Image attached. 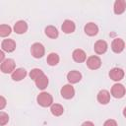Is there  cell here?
Returning a JSON list of instances; mask_svg holds the SVG:
<instances>
[{
  "label": "cell",
  "mask_w": 126,
  "mask_h": 126,
  "mask_svg": "<svg viewBox=\"0 0 126 126\" xmlns=\"http://www.w3.org/2000/svg\"><path fill=\"white\" fill-rule=\"evenodd\" d=\"M37 103L42 107H48L53 104V97L47 92H41L36 97Z\"/></svg>",
  "instance_id": "1"
},
{
  "label": "cell",
  "mask_w": 126,
  "mask_h": 126,
  "mask_svg": "<svg viewBox=\"0 0 126 126\" xmlns=\"http://www.w3.org/2000/svg\"><path fill=\"white\" fill-rule=\"evenodd\" d=\"M16 64H15V61L11 58H8V59H5L1 65H0V69L2 71V73H5V74H9V73H13L16 69Z\"/></svg>",
  "instance_id": "2"
},
{
  "label": "cell",
  "mask_w": 126,
  "mask_h": 126,
  "mask_svg": "<svg viewBox=\"0 0 126 126\" xmlns=\"http://www.w3.org/2000/svg\"><path fill=\"white\" fill-rule=\"evenodd\" d=\"M31 53L34 58H41L45 53L44 46L40 42H34L31 47Z\"/></svg>",
  "instance_id": "3"
},
{
  "label": "cell",
  "mask_w": 126,
  "mask_h": 126,
  "mask_svg": "<svg viewBox=\"0 0 126 126\" xmlns=\"http://www.w3.org/2000/svg\"><path fill=\"white\" fill-rule=\"evenodd\" d=\"M126 94V90H125V87L122 85V84H119V83H116L112 86L111 88V95L115 98H121L125 95Z\"/></svg>",
  "instance_id": "4"
},
{
  "label": "cell",
  "mask_w": 126,
  "mask_h": 126,
  "mask_svg": "<svg viewBox=\"0 0 126 126\" xmlns=\"http://www.w3.org/2000/svg\"><path fill=\"white\" fill-rule=\"evenodd\" d=\"M86 64H87L89 69H91V70H97L101 66V59L98 56H96V55H92V56H90L87 59Z\"/></svg>",
  "instance_id": "5"
},
{
  "label": "cell",
  "mask_w": 126,
  "mask_h": 126,
  "mask_svg": "<svg viewBox=\"0 0 126 126\" xmlns=\"http://www.w3.org/2000/svg\"><path fill=\"white\" fill-rule=\"evenodd\" d=\"M60 94H61V96L65 99H71L74 97L75 95V90L73 88L72 85L68 84V85H65L61 88V91H60Z\"/></svg>",
  "instance_id": "6"
},
{
  "label": "cell",
  "mask_w": 126,
  "mask_h": 126,
  "mask_svg": "<svg viewBox=\"0 0 126 126\" xmlns=\"http://www.w3.org/2000/svg\"><path fill=\"white\" fill-rule=\"evenodd\" d=\"M108 76L111 80L115 81V82H119L121 81L123 78H124V71L121 69V68H112L109 73H108Z\"/></svg>",
  "instance_id": "7"
},
{
  "label": "cell",
  "mask_w": 126,
  "mask_h": 126,
  "mask_svg": "<svg viewBox=\"0 0 126 126\" xmlns=\"http://www.w3.org/2000/svg\"><path fill=\"white\" fill-rule=\"evenodd\" d=\"M1 48L5 52H8V53L13 52L16 48V42L13 39H10V38L3 39L2 42H1Z\"/></svg>",
  "instance_id": "8"
},
{
  "label": "cell",
  "mask_w": 126,
  "mask_h": 126,
  "mask_svg": "<svg viewBox=\"0 0 126 126\" xmlns=\"http://www.w3.org/2000/svg\"><path fill=\"white\" fill-rule=\"evenodd\" d=\"M125 48V42L122 38H115L111 43V49L114 53H121Z\"/></svg>",
  "instance_id": "9"
},
{
  "label": "cell",
  "mask_w": 126,
  "mask_h": 126,
  "mask_svg": "<svg viewBox=\"0 0 126 126\" xmlns=\"http://www.w3.org/2000/svg\"><path fill=\"white\" fill-rule=\"evenodd\" d=\"M84 31H85V33L88 34L89 36H94L98 33V27L96 24L91 22V23H88L85 25Z\"/></svg>",
  "instance_id": "10"
},
{
  "label": "cell",
  "mask_w": 126,
  "mask_h": 126,
  "mask_svg": "<svg viewBox=\"0 0 126 126\" xmlns=\"http://www.w3.org/2000/svg\"><path fill=\"white\" fill-rule=\"evenodd\" d=\"M72 57H73V60L75 62H78V63H82V62H85L86 59H87V54L86 52L83 50V49H75L72 53Z\"/></svg>",
  "instance_id": "11"
},
{
  "label": "cell",
  "mask_w": 126,
  "mask_h": 126,
  "mask_svg": "<svg viewBox=\"0 0 126 126\" xmlns=\"http://www.w3.org/2000/svg\"><path fill=\"white\" fill-rule=\"evenodd\" d=\"M67 80L70 84H77L82 80V74L77 70H72L67 74Z\"/></svg>",
  "instance_id": "12"
},
{
  "label": "cell",
  "mask_w": 126,
  "mask_h": 126,
  "mask_svg": "<svg viewBox=\"0 0 126 126\" xmlns=\"http://www.w3.org/2000/svg\"><path fill=\"white\" fill-rule=\"evenodd\" d=\"M107 43L105 40H102V39H99L97 40L94 45V52L96 54H103L106 52L107 50Z\"/></svg>",
  "instance_id": "13"
},
{
  "label": "cell",
  "mask_w": 126,
  "mask_h": 126,
  "mask_svg": "<svg viewBox=\"0 0 126 126\" xmlns=\"http://www.w3.org/2000/svg\"><path fill=\"white\" fill-rule=\"evenodd\" d=\"M97 101L100 104H107L110 101V93L107 90H101L97 94Z\"/></svg>",
  "instance_id": "14"
},
{
  "label": "cell",
  "mask_w": 126,
  "mask_h": 126,
  "mask_svg": "<svg viewBox=\"0 0 126 126\" xmlns=\"http://www.w3.org/2000/svg\"><path fill=\"white\" fill-rule=\"evenodd\" d=\"M75 29H76V26L74 22L71 20H65L61 26V30L65 33H72L75 32Z\"/></svg>",
  "instance_id": "15"
},
{
  "label": "cell",
  "mask_w": 126,
  "mask_h": 126,
  "mask_svg": "<svg viewBox=\"0 0 126 126\" xmlns=\"http://www.w3.org/2000/svg\"><path fill=\"white\" fill-rule=\"evenodd\" d=\"M27 76V71L24 68H17L12 74H11V78L13 81L19 82L22 81L23 79H25V77Z\"/></svg>",
  "instance_id": "16"
},
{
  "label": "cell",
  "mask_w": 126,
  "mask_h": 126,
  "mask_svg": "<svg viewBox=\"0 0 126 126\" xmlns=\"http://www.w3.org/2000/svg\"><path fill=\"white\" fill-rule=\"evenodd\" d=\"M113 10H114V13L116 15L123 14L125 12V10H126V1H124V0H116L114 2Z\"/></svg>",
  "instance_id": "17"
},
{
  "label": "cell",
  "mask_w": 126,
  "mask_h": 126,
  "mask_svg": "<svg viewBox=\"0 0 126 126\" xmlns=\"http://www.w3.org/2000/svg\"><path fill=\"white\" fill-rule=\"evenodd\" d=\"M28 31V24L25 21H18L14 25V32L18 34H23Z\"/></svg>",
  "instance_id": "18"
},
{
  "label": "cell",
  "mask_w": 126,
  "mask_h": 126,
  "mask_svg": "<svg viewBox=\"0 0 126 126\" xmlns=\"http://www.w3.org/2000/svg\"><path fill=\"white\" fill-rule=\"evenodd\" d=\"M44 33L46 36H48L50 38H56V37H58V34H59L57 29L54 26H47L44 30Z\"/></svg>",
  "instance_id": "19"
},
{
  "label": "cell",
  "mask_w": 126,
  "mask_h": 126,
  "mask_svg": "<svg viewBox=\"0 0 126 126\" xmlns=\"http://www.w3.org/2000/svg\"><path fill=\"white\" fill-rule=\"evenodd\" d=\"M48 83H49V81H48L47 76L43 74L40 78H38V79L35 81V86H36L39 90H44V89L48 86Z\"/></svg>",
  "instance_id": "20"
},
{
  "label": "cell",
  "mask_w": 126,
  "mask_h": 126,
  "mask_svg": "<svg viewBox=\"0 0 126 126\" xmlns=\"http://www.w3.org/2000/svg\"><path fill=\"white\" fill-rule=\"evenodd\" d=\"M50 111L54 116H61L64 112V107L59 103H53L50 106Z\"/></svg>",
  "instance_id": "21"
},
{
  "label": "cell",
  "mask_w": 126,
  "mask_h": 126,
  "mask_svg": "<svg viewBox=\"0 0 126 126\" xmlns=\"http://www.w3.org/2000/svg\"><path fill=\"white\" fill-rule=\"evenodd\" d=\"M59 60H60V58H59L58 54L55 52H51L50 54H48V56L46 58V62L50 66H56L59 63Z\"/></svg>",
  "instance_id": "22"
},
{
  "label": "cell",
  "mask_w": 126,
  "mask_h": 126,
  "mask_svg": "<svg viewBox=\"0 0 126 126\" xmlns=\"http://www.w3.org/2000/svg\"><path fill=\"white\" fill-rule=\"evenodd\" d=\"M12 29L9 25H1L0 26V36L1 37H7L11 34Z\"/></svg>",
  "instance_id": "23"
},
{
  "label": "cell",
  "mask_w": 126,
  "mask_h": 126,
  "mask_svg": "<svg viewBox=\"0 0 126 126\" xmlns=\"http://www.w3.org/2000/svg\"><path fill=\"white\" fill-rule=\"evenodd\" d=\"M43 74H44V73H43L42 70H40V69H38V68H34V69L31 70V72H30L29 75H30V78L35 82V81H36L38 78H40Z\"/></svg>",
  "instance_id": "24"
},
{
  "label": "cell",
  "mask_w": 126,
  "mask_h": 126,
  "mask_svg": "<svg viewBox=\"0 0 126 126\" xmlns=\"http://www.w3.org/2000/svg\"><path fill=\"white\" fill-rule=\"evenodd\" d=\"M8 121H9L8 114L5 113V112H3V111H1L0 112V125L1 126H4V125H6L8 123Z\"/></svg>",
  "instance_id": "25"
},
{
  "label": "cell",
  "mask_w": 126,
  "mask_h": 126,
  "mask_svg": "<svg viewBox=\"0 0 126 126\" xmlns=\"http://www.w3.org/2000/svg\"><path fill=\"white\" fill-rule=\"evenodd\" d=\"M103 126H118V125H117L116 120H114V119H107V120L104 121Z\"/></svg>",
  "instance_id": "26"
},
{
  "label": "cell",
  "mask_w": 126,
  "mask_h": 126,
  "mask_svg": "<svg viewBox=\"0 0 126 126\" xmlns=\"http://www.w3.org/2000/svg\"><path fill=\"white\" fill-rule=\"evenodd\" d=\"M0 99H1V103H0V109L2 110V109L5 107V105H6V99H5V97H4L3 95L0 97Z\"/></svg>",
  "instance_id": "27"
},
{
  "label": "cell",
  "mask_w": 126,
  "mask_h": 126,
  "mask_svg": "<svg viewBox=\"0 0 126 126\" xmlns=\"http://www.w3.org/2000/svg\"><path fill=\"white\" fill-rule=\"evenodd\" d=\"M81 126H94V124L92 121H85Z\"/></svg>",
  "instance_id": "28"
},
{
  "label": "cell",
  "mask_w": 126,
  "mask_h": 126,
  "mask_svg": "<svg viewBox=\"0 0 126 126\" xmlns=\"http://www.w3.org/2000/svg\"><path fill=\"white\" fill-rule=\"evenodd\" d=\"M4 57H5V55H4V51H3V50H1V51H0V62H1V63L5 60V59H4Z\"/></svg>",
  "instance_id": "29"
},
{
  "label": "cell",
  "mask_w": 126,
  "mask_h": 126,
  "mask_svg": "<svg viewBox=\"0 0 126 126\" xmlns=\"http://www.w3.org/2000/svg\"><path fill=\"white\" fill-rule=\"evenodd\" d=\"M123 116L126 118V107H124V109H123Z\"/></svg>",
  "instance_id": "30"
}]
</instances>
